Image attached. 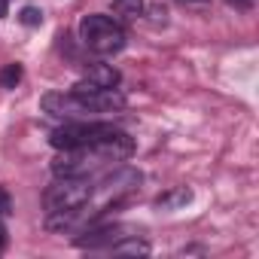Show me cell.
I'll return each mask as SVG.
<instances>
[{
	"label": "cell",
	"instance_id": "1",
	"mask_svg": "<svg viewBox=\"0 0 259 259\" xmlns=\"http://www.w3.org/2000/svg\"><path fill=\"white\" fill-rule=\"evenodd\" d=\"M40 107L49 116H61V119H92L98 113H113L125 107V98L116 89H104V92H49L43 95Z\"/></svg>",
	"mask_w": 259,
	"mask_h": 259
},
{
	"label": "cell",
	"instance_id": "2",
	"mask_svg": "<svg viewBox=\"0 0 259 259\" xmlns=\"http://www.w3.org/2000/svg\"><path fill=\"white\" fill-rule=\"evenodd\" d=\"M122 132L113 122H98V119H76L61 128H55L49 144L55 150H98L101 144L119 138Z\"/></svg>",
	"mask_w": 259,
	"mask_h": 259
},
{
	"label": "cell",
	"instance_id": "3",
	"mask_svg": "<svg viewBox=\"0 0 259 259\" xmlns=\"http://www.w3.org/2000/svg\"><path fill=\"white\" fill-rule=\"evenodd\" d=\"M79 40L85 49H92L95 55H116L125 49V31L116 19L92 13L79 19Z\"/></svg>",
	"mask_w": 259,
	"mask_h": 259
},
{
	"label": "cell",
	"instance_id": "4",
	"mask_svg": "<svg viewBox=\"0 0 259 259\" xmlns=\"http://www.w3.org/2000/svg\"><path fill=\"white\" fill-rule=\"evenodd\" d=\"M95 195V183L89 177H55V183L43 192V207L46 213L55 210H70L89 204Z\"/></svg>",
	"mask_w": 259,
	"mask_h": 259
},
{
	"label": "cell",
	"instance_id": "5",
	"mask_svg": "<svg viewBox=\"0 0 259 259\" xmlns=\"http://www.w3.org/2000/svg\"><path fill=\"white\" fill-rule=\"evenodd\" d=\"M107 159L98 150H61V156L52 162V174L55 177H89Z\"/></svg>",
	"mask_w": 259,
	"mask_h": 259
},
{
	"label": "cell",
	"instance_id": "6",
	"mask_svg": "<svg viewBox=\"0 0 259 259\" xmlns=\"http://www.w3.org/2000/svg\"><path fill=\"white\" fill-rule=\"evenodd\" d=\"M128 235H135L132 226H119V223L116 226H95V229H89L85 235L76 238V247L79 250H110L113 244H119Z\"/></svg>",
	"mask_w": 259,
	"mask_h": 259
},
{
	"label": "cell",
	"instance_id": "7",
	"mask_svg": "<svg viewBox=\"0 0 259 259\" xmlns=\"http://www.w3.org/2000/svg\"><path fill=\"white\" fill-rule=\"evenodd\" d=\"M116 85H119V70L110 64H95L73 85V92H104V89H116Z\"/></svg>",
	"mask_w": 259,
	"mask_h": 259
},
{
	"label": "cell",
	"instance_id": "8",
	"mask_svg": "<svg viewBox=\"0 0 259 259\" xmlns=\"http://www.w3.org/2000/svg\"><path fill=\"white\" fill-rule=\"evenodd\" d=\"M192 201V189H186V186H171L168 192H162L159 198H156V207L159 210H180V207H186Z\"/></svg>",
	"mask_w": 259,
	"mask_h": 259
},
{
	"label": "cell",
	"instance_id": "9",
	"mask_svg": "<svg viewBox=\"0 0 259 259\" xmlns=\"http://www.w3.org/2000/svg\"><path fill=\"white\" fill-rule=\"evenodd\" d=\"M110 253H116V256H147L150 253V244L147 241H138V235H128L119 244H113Z\"/></svg>",
	"mask_w": 259,
	"mask_h": 259
},
{
	"label": "cell",
	"instance_id": "10",
	"mask_svg": "<svg viewBox=\"0 0 259 259\" xmlns=\"http://www.w3.org/2000/svg\"><path fill=\"white\" fill-rule=\"evenodd\" d=\"M144 0H113V13L119 16V19H125V22H132V19H138L141 13H144Z\"/></svg>",
	"mask_w": 259,
	"mask_h": 259
},
{
	"label": "cell",
	"instance_id": "11",
	"mask_svg": "<svg viewBox=\"0 0 259 259\" xmlns=\"http://www.w3.org/2000/svg\"><path fill=\"white\" fill-rule=\"evenodd\" d=\"M22 73H25L22 64H16V61L7 64L4 70H0V85H4V89H16V85L22 82Z\"/></svg>",
	"mask_w": 259,
	"mask_h": 259
},
{
	"label": "cell",
	"instance_id": "12",
	"mask_svg": "<svg viewBox=\"0 0 259 259\" xmlns=\"http://www.w3.org/2000/svg\"><path fill=\"white\" fill-rule=\"evenodd\" d=\"M19 22L28 25V28H37V25H43V10H37V7H25V10L19 13Z\"/></svg>",
	"mask_w": 259,
	"mask_h": 259
},
{
	"label": "cell",
	"instance_id": "13",
	"mask_svg": "<svg viewBox=\"0 0 259 259\" xmlns=\"http://www.w3.org/2000/svg\"><path fill=\"white\" fill-rule=\"evenodd\" d=\"M13 213V198L7 192V186H0V217H10Z\"/></svg>",
	"mask_w": 259,
	"mask_h": 259
},
{
	"label": "cell",
	"instance_id": "14",
	"mask_svg": "<svg viewBox=\"0 0 259 259\" xmlns=\"http://www.w3.org/2000/svg\"><path fill=\"white\" fill-rule=\"evenodd\" d=\"M7 244H10V238H7V229H4V223H0V250H7Z\"/></svg>",
	"mask_w": 259,
	"mask_h": 259
},
{
	"label": "cell",
	"instance_id": "15",
	"mask_svg": "<svg viewBox=\"0 0 259 259\" xmlns=\"http://www.w3.org/2000/svg\"><path fill=\"white\" fill-rule=\"evenodd\" d=\"M10 16V0H0V19Z\"/></svg>",
	"mask_w": 259,
	"mask_h": 259
},
{
	"label": "cell",
	"instance_id": "16",
	"mask_svg": "<svg viewBox=\"0 0 259 259\" xmlns=\"http://www.w3.org/2000/svg\"><path fill=\"white\" fill-rule=\"evenodd\" d=\"M229 4H232V7H238V10H247L253 0H229Z\"/></svg>",
	"mask_w": 259,
	"mask_h": 259
},
{
	"label": "cell",
	"instance_id": "17",
	"mask_svg": "<svg viewBox=\"0 0 259 259\" xmlns=\"http://www.w3.org/2000/svg\"><path fill=\"white\" fill-rule=\"evenodd\" d=\"M186 4H204V0H186Z\"/></svg>",
	"mask_w": 259,
	"mask_h": 259
}]
</instances>
